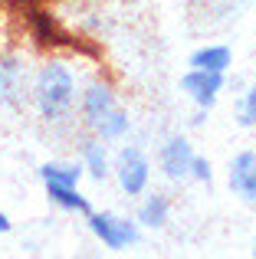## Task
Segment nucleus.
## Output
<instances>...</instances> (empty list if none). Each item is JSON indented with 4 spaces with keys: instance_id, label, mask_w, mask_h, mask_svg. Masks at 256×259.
<instances>
[{
    "instance_id": "f257e3e1",
    "label": "nucleus",
    "mask_w": 256,
    "mask_h": 259,
    "mask_svg": "<svg viewBox=\"0 0 256 259\" xmlns=\"http://www.w3.org/2000/svg\"><path fill=\"white\" fill-rule=\"evenodd\" d=\"M79 89H82V82L66 59L59 56L43 59L33 72V85H30V105L36 112V118L53 128L72 121L79 105Z\"/></svg>"
},
{
    "instance_id": "f03ea898",
    "label": "nucleus",
    "mask_w": 256,
    "mask_h": 259,
    "mask_svg": "<svg viewBox=\"0 0 256 259\" xmlns=\"http://www.w3.org/2000/svg\"><path fill=\"white\" fill-rule=\"evenodd\" d=\"M86 223H89V233L109 253H125V249L141 243V227H138L135 217H122L115 210H92L86 217Z\"/></svg>"
},
{
    "instance_id": "7ed1b4c3",
    "label": "nucleus",
    "mask_w": 256,
    "mask_h": 259,
    "mask_svg": "<svg viewBox=\"0 0 256 259\" xmlns=\"http://www.w3.org/2000/svg\"><path fill=\"white\" fill-rule=\"evenodd\" d=\"M30 66L20 50H0V108L23 112L30 105Z\"/></svg>"
},
{
    "instance_id": "20e7f679",
    "label": "nucleus",
    "mask_w": 256,
    "mask_h": 259,
    "mask_svg": "<svg viewBox=\"0 0 256 259\" xmlns=\"http://www.w3.org/2000/svg\"><path fill=\"white\" fill-rule=\"evenodd\" d=\"M112 177H115L122 197L138 200L148 187H151V161L138 145H122L112 154Z\"/></svg>"
},
{
    "instance_id": "39448f33",
    "label": "nucleus",
    "mask_w": 256,
    "mask_h": 259,
    "mask_svg": "<svg viewBox=\"0 0 256 259\" xmlns=\"http://www.w3.org/2000/svg\"><path fill=\"white\" fill-rule=\"evenodd\" d=\"M118 102V92L109 79L102 76H92L89 82H82L79 89V105H76V115H79V128H92L102 115H109Z\"/></svg>"
},
{
    "instance_id": "423d86ee",
    "label": "nucleus",
    "mask_w": 256,
    "mask_h": 259,
    "mask_svg": "<svg viewBox=\"0 0 256 259\" xmlns=\"http://www.w3.org/2000/svg\"><path fill=\"white\" fill-rule=\"evenodd\" d=\"M191 161H194V145L187 135L174 132L158 145V171L164 181L171 184L191 181Z\"/></svg>"
},
{
    "instance_id": "0eeeda50",
    "label": "nucleus",
    "mask_w": 256,
    "mask_h": 259,
    "mask_svg": "<svg viewBox=\"0 0 256 259\" xmlns=\"http://www.w3.org/2000/svg\"><path fill=\"white\" fill-rule=\"evenodd\" d=\"M178 89L197 108H214L217 99H220V92L227 89V72H210V69H194V66H187L178 79Z\"/></svg>"
},
{
    "instance_id": "6e6552de",
    "label": "nucleus",
    "mask_w": 256,
    "mask_h": 259,
    "mask_svg": "<svg viewBox=\"0 0 256 259\" xmlns=\"http://www.w3.org/2000/svg\"><path fill=\"white\" fill-rule=\"evenodd\" d=\"M227 187L237 197L240 203L253 207L256 203V151L253 148H243L230 158V167H227Z\"/></svg>"
},
{
    "instance_id": "1a4fd4ad",
    "label": "nucleus",
    "mask_w": 256,
    "mask_h": 259,
    "mask_svg": "<svg viewBox=\"0 0 256 259\" xmlns=\"http://www.w3.org/2000/svg\"><path fill=\"white\" fill-rule=\"evenodd\" d=\"M76 151H79V161H82L89 181L105 184L112 177V148H109V141L96 138L92 132L82 128V135H79V141H76Z\"/></svg>"
},
{
    "instance_id": "9d476101",
    "label": "nucleus",
    "mask_w": 256,
    "mask_h": 259,
    "mask_svg": "<svg viewBox=\"0 0 256 259\" xmlns=\"http://www.w3.org/2000/svg\"><path fill=\"white\" fill-rule=\"evenodd\" d=\"M174 213V200L164 190H145L138 197V210H135V220L141 230H164L171 223Z\"/></svg>"
},
{
    "instance_id": "9b49d317",
    "label": "nucleus",
    "mask_w": 256,
    "mask_h": 259,
    "mask_svg": "<svg viewBox=\"0 0 256 259\" xmlns=\"http://www.w3.org/2000/svg\"><path fill=\"white\" fill-rule=\"evenodd\" d=\"M46 190V200L53 203V207L66 210V213H79V217H89L92 210V200L82 194L79 187H69V184H43Z\"/></svg>"
},
{
    "instance_id": "f8f14e48",
    "label": "nucleus",
    "mask_w": 256,
    "mask_h": 259,
    "mask_svg": "<svg viewBox=\"0 0 256 259\" xmlns=\"http://www.w3.org/2000/svg\"><path fill=\"white\" fill-rule=\"evenodd\" d=\"M187 66L210 72H230L233 69V50L227 43H204L187 56Z\"/></svg>"
},
{
    "instance_id": "ddd939ff",
    "label": "nucleus",
    "mask_w": 256,
    "mask_h": 259,
    "mask_svg": "<svg viewBox=\"0 0 256 259\" xmlns=\"http://www.w3.org/2000/svg\"><path fill=\"white\" fill-rule=\"evenodd\" d=\"M86 132H92L96 138L109 141V145H118V141H125L128 132H132V115H128V108L115 105L109 115H102V118H99L92 128H86Z\"/></svg>"
},
{
    "instance_id": "4468645a",
    "label": "nucleus",
    "mask_w": 256,
    "mask_h": 259,
    "mask_svg": "<svg viewBox=\"0 0 256 259\" xmlns=\"http://www.w3.org/2000/svg\"><path fill=\"white\" fill-rule=\"evenodd\" d=\"M39 181L43 184H69V187H79L86 177L82 161H43L36 167Z\"/></svg>"
},
{
    "instance_id": "2eb2a0df",
    "label": "nucleus",
    "mask_w": 256,
    "mask_h": 259,
    "mask_svg": "<svg viewBox=\"0 0 256 259\" xmlns=\"http://www.w3.org/2000/svg\"><path fill=\"white\" fill-rule=\"evenodd\" d=\"M233 121L243 132H256V82H243L233 95Z\"/></svg>"
},
{
    "instance_id": "dca6fc26",
    "label": "nucleus",
    "mask_w": 256,
    "mask_h": 259,
    "mask_svg": "<svg viewBox=\"0 0 256 259\" xmlns=\"http://www.w3.org/2000/svg\"><path fill=\"white\" fill-rule=\"evenodd\" d=\"M33 36H36V43L43 46H63V33L56 30V23H53V17L46 10H33Z\"/></svg>"
},
{
    "instance_id": "f3484780",
    "label": "nucleus",
    "mask_w": 256,
    "mask_h": 259,
    "mask_svg": "<svg viewBox=\"0 0 256 259\" xmlns=\"http://www.w3.org/2000/svg\"><path fill=\"white\" fill-rule=\"evenodd\" d=\"M191 181H194V184H207V187H210V184H214V164H210V158H204V154L194 151V161H191Z\"/></svg>"
},
{
    "instance_id": "a211bd4d",
    "label": "nucleus",
    "mask_w": 256,
    "mask_h": 259,
    "mask_svg": "<svg viewBox=\"0 0 256 259\" xmlns=\"http://www.w3.org/2000/svg\"><path fill=\"white\" fill-rule=\"evenodd\" d=\"M207 115H210V108H197L194 105V115H191V128H200L207 121Z\"/></svg>"
},
{
    "instance_id": "6ab92c4d",
    "label": "nucleus",
    "mask_w": 256,
    "mask_h": 259,
    "mask_svg": "<svg viewBox=\"0 0 256 259\" xmlns=\"http://www.w3.org/2000/svg\"><path fill=\"white\" fill-rule=\"evenodd\" d=\"M7 233H13V220L7 210H0V236H7Z\"/></svg>"
},
{
    "instance_id": "aec40b11",
    "label": "nucleus",
    "mask_w": 256,
    "mask_h": 259,
    "mask_svg": "<svg viewBox=\"0 0 256 259\" xmlns=\"http://www.w3.org/2000/svg\"><path fill=\"white\" fill-rule=\"evenodd\" d=\"M253 259H256V240H253Z\"/></svg>"
}]
</instances>
